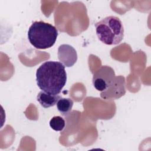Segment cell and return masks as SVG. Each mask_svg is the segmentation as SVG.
I'll list each match as a JSON object with an SVG mask.
<instances>
[{
  "label": "cell",
  "mask_w": 151,
  "mask_h": 151,
  "mask_svg": "<svg viewBox=\"0 0 151 151\" xmlns=\"http://www.w3.org/2000/svg\"><path fill=\"white\" fill-rule=\"evenodd\" d=\"M36 80L42 91L57 95L61 93L67 82L65 66L58 61H45L37 70Z\"/></svg>",
  "instance_id": "1"
},
{
  "label": "cell",
  "mask_w": 151,
  "mask_h": 151,
  "mask_svg": "<svg viewBox=\"0 0 151 151\" xmlns=\"http://www.w3.org/2000/svg\"><path fill=\"white\" fill-rule=\"evenodd\" d=\"M58 35V31L54 25L42 21L34 22L28 31L29 42L37 49L41 50L52 47Z\"/></svg>",
  "instance_id": "2"
},
{
  "label": "cell",
  "mask_w": 151,
  "mask_h": 151,
  "mask_svg": "<svg viewBox=\"0 0 151 151\" xmlns=\"http://www.w3.org/2000/svg\"><path fill=\"white\" fill-rule=\"evenodd\" d=\"M99 40L109 45H117L124 38V27L121 20L114 16H109L95 24Z\"/></svg>",
  "instance_id": "3"
},
{
  "label": "cell",
  "mask_w": 151,
  "mask_h": 151,
  "mask_svg": "<svg viewBox=\"0 0 151 151\" xmlns=\"http://www.w3.org/2000/svg\"><path fill=\"white\" fill-rule=\"evenodd\" d=\"M115 77V73L111 67L102 65L93 74V84L97 90L103 92L109 88Z\"/></svg>",
  "instance_id": "4"
},
{
  "label": "cell",
  "mask_w": 151,
  "mask_h": 151,
  "mask_svg": "<svg viewBox=\"0 0 151 151\" xmlns=\"http://www.w3.org/2000/svg\"><path fill=\"white\" fill-rule=\"evenodd\" d=\"M124 84V78L123 76H119L115 77L114 80L111 83L109 88L101 93V97L106 99L110 98L117 99L120 97L125 93Z\"/></svg>",
  "instance_id": "5"
},
{
  "label": "cell",
  "mask_w": 151,
  "mask_h": 151,
  "mask_svg": "<svg viewBox=\"0 0 151 151\" xmlns=\"http://www.w3.org/2000/svg\"><path fill=\"white\" fill-rule=\"evenodd\" d=\"M58 58L65 67H72L77 60L76 50L70 45L62 44L58 49Z\"/></svg>",
  "instance_id": "6"
},
{
  "label": "cell",
  "mask_w": 151,
  "mask_h": 151,
  "mask_svg": "<svg viewBox=\"0 0 151 151\" xmlns=\"http://www.w3.org/2000/svg\"><path fill=\"white\" fill-rule=\"evenodd\" d=\"M61 97L57 95H53L47 93L43 91L39 92L37 95V101L44 108H49L55 106Z\"/></svg>",
  "instance_id": "7"
},
{
  "label": "cell",
  "mask_w": 151,
  "mask_h": 151,
  "mask_svg": "<svg viewBox=\"0 0 151 151\" xmlns=\"http://www.w3.org/2000/svg\"><path fill=\"white\" fill-rule=\"evenodd\" d=\"M56 104L58 111L62 115L66 116L71 111L73 108V101L69 98L61 97Z\"/></svg>",
  "instance_id": "8"
},
{
  "label": "cell",
  "mask_w": 151,
  "mask_h": 151,
  "mask_svg": "<svg viewBox=\"0 0 151 151\" xmlns=\"http://www.w3.org/2000/svg\"><path fill=\"white\" fill-rule=\"evenodd\" d=\"M50 126L55 131H61L65 126L64 119L59 116H54L50 121Z\"/></svg>",
  "instance_id": "9"
}]
</instances>
